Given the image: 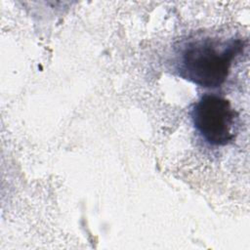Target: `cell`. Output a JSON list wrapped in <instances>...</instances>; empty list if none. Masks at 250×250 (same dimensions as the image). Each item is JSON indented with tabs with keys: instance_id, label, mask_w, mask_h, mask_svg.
<instances>
[{
	"instance_id": "obj_2",
	"label": "cell",
	"mask_w": 250,
	"mask_h": 250,
	"mask_svg": "<svg viewBox=\"0 0 250 250\" xmlns=\"http://www.w3.org/2000/svg\"><path fill=\"white\" fill-rule=\"evenodd\" d=\"M191 116L196 130L209 144L225 146L234 138L232 127L237 113L229 100L204 95L194 104Z\"/></svg>"
},
{
	"instance_id": "obj_1",
	"label": "cell",
	"mask_w": 250,
	"mask_h": 250,
	"mask_svg": "<svg viewBox=\"0 0 250 250\" xmlns=\"http://www.w3.org/2000/svg\"><path fill=\"white\" fill-rule=\"evenodd\" d=\"M242 49L240 39L221 43L210 38L191 41L183 52L180 74L198 86L217 88L226 81L233 59Z\"/></svg>"
}]
</instances>
